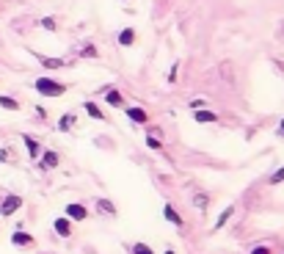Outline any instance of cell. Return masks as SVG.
Returning a JSON list of instances; mask_svg holds the SVG:
<instances>
[{"instance_id": "cell-1", "label": "cell", "mask_w": 284, "mask_h": 254, "mask_svg": "<svg viewBox=\"0 0 284 254\" xmlns=\"http://www.w3.org/2000/svg\"><path fill=\"white\" fill-rule=\"evenodd\" d=\"M33 88L41 94V97H64L67 94V86L61 83V80H52V78H36V83H33Z\"/></svg>"}, {"instance_id": "cell-2", "label": "cell", "mask_w": 284, "mask_h": 254, "mask_svg": "<svg viewBox=\"0 0 284 254\" xmlns=\"http://www.w3.org/2000/svg\"><path fill=\"white\" fill-rule=\"evenodd\" d=\"M20 208H22V196H17V193H9V196L0 202V216L9 218V216H14Z\"/></svg>"}, {"instance_id": "cell-3", "label": "cell", "mask_w": 284, "mask_h": 254, "mask_svg": "<svg viewBox=\"0 0 284 254\" xmlns=\"http://www.w3.org/2000/svg\"><path fill=\"white\" fill-rule=\"evenodd\" d=\"M64 216H67L69 221H86V218H88V210H86V205L69 202L67 208H64Z\"/></svg>"}, {"instance_id": "cell-4", "label": "cell", "mask_w": 284, "mask_h": 254, "mask_svg": "<svg viewBox=\"0 0 284 254\" xmlns=\"http://www.w3.org/2000/svg\"><path fill=\"white\" fill-rule=\"evenodd\" d=\"M58 163H61V155H58V152H52V149H47V152H41V155H39V169L41 171L58 169Z\"/></svg>"}, {"instance_id": "cell-5", "label": "cell", "mask_w": 284, "mask_h": 254, "mask_svg": "<svg viewBox=\"0 0 284 254\" xmlns=\"http://www.w3.org/2000/svg\"><path fill=\"white\" fill-rule=\"evenodd\" d=\"M124 114H127V119L135 122V125H149V114H146L144 108H138V105H130V108H124Z\"/></svg>"}, {"instance_id": "cell-6", "label": "cell", "mask_w": 284, "mask_h": 254, "mask_svg": "<svg viewBox=\"0 0 284 254\" xmlns=\"http://www.w3.org/2000/svg\"><path fill=\"white\" fill-rule=\"evenodd\" d=\"M52 229H55L61 238H69V235H72V221H69L67 216H58L55 221H52Z\"/></svg>"}, {"instance_id": "cell-7", "label": "cell", "mask_w": 284, "mask_h": 254, "mask_svg": "<svg viewBox=\"0 0 284 254\" xmlns=\"http://www.w3.org/2000/svg\"><path fill=\"white\" fill-rule=\"evenodd\" d=\"M22 141H25V146H28V158H31V161H39V155H41V144L36 138H33V135H22Z\"/></svg>"}, {"instance_id": "cell-8", "label": "cell", "mask_w": 284, "mask_h": 254, "mask_svg": "<svg viewBox=\"0 0 284 254\" xmlns=\"http://www.w3.org/2000/svg\"><path fill=\"white\" fill-rule=\"evenodd\" d=\"M11 243L20 246V249H28V246H33V235L22 232V229H17L14 235H11Z\"/></svg>"}, {"instance_id": "cell-9", "label": "cell", "mask_w": 284, "mask_h": 254, "mask_svg": "<svg viewBox=\"0 0 284 254\" xmlns=\"http://www.w3.org/2000/svg\"><path fill=\"white\" fill-rule=\"evenodd\" d=\"M193 119H196L199 125H210V122H218V114H215V111L199 108V111H193Z\"/></svg>"}, {"instance_id": "cell-10", "label": "cell", "mask_w": 284, "mask_h": 254, "mask_svg": "<svg viewBox=\"0 0 284 254\" xmlns=\"http://www.w3.org/2000/svg\"><path fill=\"white\" fill-rule=\"evenodd\" d=\"M105 103H108L110 108H124V97L116 88H108V91H105Z\"/></svg>"}, {"instance_id": "cell-11", "label": "cell", "mask_w": 284, "mask_h": 254, "mask_svg": "<svg viewBox=\"0 0 284 254\" xmlns=\"http://www.w3.org/2000/svg\"><path fill=\"white\" fill-rule=\"evenodd\" d=\"M163 218H165V221H171L174 227H182V216L177 213V208H171V205H165V208H163Z\"/></svg>"}, {"instance_id": "cell-12", "label": "cell", "mask_w": 284, "mask_h": 254, "mask_svg": "<svg viewBox=\"0 0 284 254\" xmlns=\"http://www.w3.org/2000/svg\"><path fill=\"white\" fill-rule=\"evenodd\" d=\"M97 210L102 213V216H116V205L110 202V199H97Z\"/></svg>"}, {"instance_id": "cell-13", "label": "cell", "mask_w": 284, "mask_h": 254, "mask_svg": "<svg viewBox=\"0 0 284 254\" xmlns=\"http://www.w3.org/2000/svg\"><path fill=\"white\" fill-rule=\"evenodd\" d=\"M83 108H86V114L91 116V119H97V122H102V119H105V114L99 111V105H97V103H83Z\"/></svg>"}, {"instance_id": "cell-14", "label": "cell", "mask_w": 284, "mask_h": 254, "mask_svg": "<svg viewBox=\"0 0 284 254\" xmlns=\"http://www.w3.org/2000/svg\"><path fill=\"white\" fill-rule=\"evenodd\" d=\"M235 216V205H229V208H223V213L218 216V221H215V229H223L226 227V221Z\"/></svg>"}, {"instance_id": "cell-15", "label": "cell", "mask_w": 284, "mask_h": 254, "mask_svg": "<svg viewBox=\"0 0 284 254\" xmlns=\"http://www.w3.org/2000/svg\"><path fill=\"white\" fill-rule=\"evenodd\" d=\"M36 58H39L41 67H47V69H61V67H64L61 58H47V56H36Z\"/></svg>"}, {"instance_id": "cell-16", "label": "cell", "mask_w": 284, "mask_h": 254, "mask_svg": "<svg viewBox=\"0 0 284 254\" xmlns=\"http://www.w3.org/2000/svg\"><path fill=\"white\" fill-rule=\"evenodd\" d=\"M72 125H75V114H64L61 119H58V130H61V133H69Z\"/></svg>"}, {"instance_id": "cell-17", "label": "cell", "mask_w": 284, "mask_h": 254, "mask_svg": "<svg viewBox=\"0 0 284 254\" xmlns=\"http://www.w3.org/2000/svg\"><path fill=\"white\" fill-rule=\"evenodd\" d=\"M133 42H135V31H133V28H124V31L119 33V44L122 47H130Z\"/></svg>"}, {"instance_id": "cell-18", "label": "cell", "mask_w": 284, "mask_h": 254, "mask_svg": "<svg viewBox=\"0 0 284 254\" xmlns=\"http://www.w3.org/2000/svg\"><path fill=\"white\" fill-rule=\"evenodd\" d=\"M0 108H6V111H20V103H17L14 97H0Z\"/></svg>"}, {"instance_id": "cell-19", "label": "cell", "mask_w": 284, "mask_h": 254, "mask_svg": "<svg viewBox=\"0 0 284 254\" xmlns=\"http://www.w3.org/2000/svg\"><path fill=\"white\" fill-rule=\"evenodd\" d=\"M193 205H196L199 210H207V205H210V196H207V193H196V196H193Z\"/></svg>"}, {"instance_id": "cell-20", "label": "cell", "mask_w": 284, "mask_h": 254, "mask_svg": "<svg viewBox=\"0 0 284 254\" xmlns=\"http://www.w3.org/2000/svg\"><path fill=\"white\" fill-rule=\"evenodd\" d=\"M146 146H149V149H155V152H160L163 149V141L155 138V135H146Z\"/></svg>"}, {"instance_id": "cell-21", "label": "cell", "mask_w": 284, "mask_h": 254, "mask_svg": "<svg viewBox=\"0 0 284 254\" xmlns=\"http://www.w3.org/2000/svg\"><path fill=\"white\" fill-rule=\"evenodd\" d=\"M268 182H270V185H279V182H284V166H281V169H276L273 174L268 177Z\"/></svg>"}, {"instance_id": "cell-22", "label": "cell", "mask_w": 284, "mask_h": 254, "mask_svg": "<svg viewBox=\"0 0 284 254\" xmlns=\"http://www.w3.org/2000/svg\"><path fill=\"white\" fill-rule=\"evenodd\" d=\"M133 254H155L152 251V246H146V243H133V249H130Z\"/></svg>"}, {"instance_id": "cell-23", "label": "cell", "mask_w": 284, "mask_h": 254, "mask_svg": "<svg viewBox=\"0 0 284 254\" xmlns=\"http://www.w3.org/2000/svg\"><path fill=\"white\" fill-rule=\"evenodd\" d=\"M41 28H44V31H55V20H52V17H44V20H41Z\"/></svg>"}, {"instance_id": "cell-24", "label": "cell", "mask_w": 284, "mask_h": 254, "mask_svg": "<svg viewBox=\"0 0 284 254\" xmlns=\"http://www.w3.org/2000/svg\"><path fill=\"white\" fill-rule=\"evenodd\" d=\"M204 105H207V99H204V97L191 99V111H199V108H204Z\"/></svg>"}, {"instance_id": "cell-25", "label": "cell", "mask_w": 284, "mask_h": 254, "mask_svg": "<svg viewBox=\"0 0 284 254\" xmlns=\"http://www.w3.org/2000/svg\"><path fill=\"white\" fill-rule=\"evenodd\" d=\"M83 56H86V58H97V47L86 44V47H83Z\"/></svg>"}, {"instance_id": "cell-26", "label": "cell", "mask_w": 284, "mask_h": 254, "mask_svg": "<svg viewBox=\"0 0 284 254\" xmlns=\"http://www.w3.org/2000/svg\"><path fill=\"white\" fill-rule=\"evenodd\" d=\"M251 254H273V251H270V246H254Z\"/></svg>"}, {"instance_id": "cell-27", "label": "cell", "mask_w": 284, "mask_h": 254, "mask_svg": "<svg viewBox=\"0 0 284 254\" xmlns=\"http://www.w3.org/2000/svg\"><path fill=\"white\" fill-rule=\"evenodd\" d=\"M9 158H11V152H9V149H0V163L9 161Z\"/></svg>"}, {"instance_id": "cell-28", "label": "cell", "mask_w": 284, "mask_h": 254, "mask_svg": "<svg viewBox=\"0 0 284 254\" xmlns=\"http://www.w3.org/2000/svg\"><path fill=\"white\" fill-rule=\"evenodd\" d=\"M276 135H279V138H284V122H281V127L276 130Z\"/></svg>"}, {"instance_id": "cell-29", "label": "cell", "mask_w": 284, "mask_h": 254, "mask_svg": "<svg viewBox=\"0 0 284 254\" xmlns=\"http://www.w3.org/2000/svg\"><path fill=\"white\" fill-rule=\"evenodd\" d=\"M163 254H177V251H174V249H165V251H163Z\"/></svg>"}]
</instances>
